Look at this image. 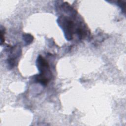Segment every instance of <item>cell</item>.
Masks as SVG:
<instances>
[{
  "instance_id": "3",
  "label": "cell",
  "mask_w": 126,
  "mask_h": 126,
  "mask_svg": "<svg viewBox=\"0 0 126 126\" xmlns=\"http://www.w3.org/2000/svg\"><path fill=\"white\" fill-rule=\"evenodd\" d=\"M24 40L26 41V42L27 43H31L32 41V39H33L32 36H31V35H29V34L24 35Z\"/></svg>"
},
{
  "instance_id": "1",
  "label": "cell",
  "mask_w": 126,
  "mask_h": 126,
  "mask_svg": "<svg viewBox=\"0 0 126 126\" xmlns=\"http://www.w3.org/2000/svg\"><path fill=\"white\" fill-rule=\"evenodd\" d=\"M36 63L40 73L35 76V80L42 85L45 86L52 77V72L49 63L41 55L38 56Z\"/></svg>"
},
{
  "instance_id": "2",
  "label": "cell",
  "mask_w": 126,
  "mask_h": 126,
  "mask_svg": "<svg viewBox=\"0 0 126 126\" xmlns=\"http://www.w3.org/2000/svg\"><path fill=\"white\" fill-rule=\"evenodd\" d=\"M58 22L59 26L63 29L66 38L68 40H71L74 33L73 22L65 17H60L58 20Z\"/></svg>"
},
{
  "instance_id": "4",
  "label": "cell",
  "mask_w": 126,
  "mask_h": 126,
  "mask_svg": "<svg viewBox=\"0 0 126 126\" xmlns=\"http://www.w3.org/2000/svg\"><path fill=\"white\" fill-rule=\"evenodd\" d=\"M4 29H2V28H1V30H0V43H1V45H2L3 42H4Z\"/></svg>"
}]
</instances>
